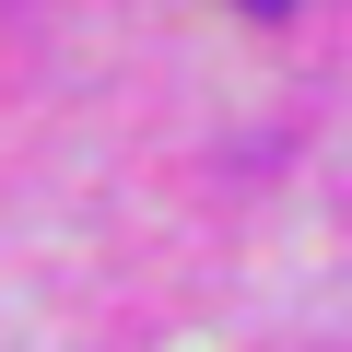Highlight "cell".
Wrapping results in <instances>:
<instances>
[{"instance_id":"6da1fadb","label":"cell","mask_w":352,"mask_h":352,"mask_svg":"<svg viewBox=\"0 0 352 352\" xmlns=\"http://www.w3.org/2000/svg\"><path fill=\"white\" fill-rule=\"evenodd\" d=\"M247 12H258V24H282V12H294V0H247Z\"/></svg>"}]
</instances>
